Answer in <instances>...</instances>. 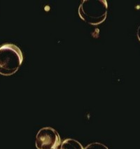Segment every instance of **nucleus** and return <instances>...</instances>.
Returning <instances> with one entry per match:
<instances>
[{"label": "nucleus", "instance_id": "obj_1", "mask_svg": "<svg viewBox=\"0 0 140 149\" xmlns=\"http://www.w3.org/2000/svg\"><path fill=\"white\" fill-rule=\"evenodd\" d=\"M108 4L106 0H84L78 9L79 17L92 25H98L106 20Z\"/></svg>", "mask_w": 140, "mask_h": 149}, {"label": "nucleus", "instance_id": "obj_2", "mask_svg": "<svg viewBox=\"0 0 140 149\" xmlns=\"http://www.w3.org/2000/svg\"><path fill=\"white\" fill-rule=\"evenodd\" d=\"M23 61L20 48L13 44L0 46V74L11 76L18 70Z\"/></svg>", "mask_w": 140, "mask_h": 149}, {"label": "nucleus", "instance_id": "obj_3", "mask_svg": "<svg viewBox=\"0 0 140 149\" xmlns=\"http://www.w3.org/2000/svg\"><path fill=\"white\" fill-rule=\"evenodd\" d=\"M37 149H54L60 144V135L55 130L46 127L37 132L35 140Z\"/></svg>", "mask_w": 140, "mask_h": 149}, {"label": "nucleus", "instance_id": "obj_4", "mask_svg": "<svg viewBox=\"0 0 140 149\" xmlns=\"http://www.w3.org/2000/svg\"><path fill=\"white\" fill-rule=\"evenodd\" d=\"M58 149H84L80 142L73 139H67L58 146Z\"/></svg>", "mask_w": 140, "mask_h": 149}, {"label": "nucleus", "instance_id": "obj_5", "mask_svg": "<svg viewBox=\"0 0 140 149\" xmlns=\"http://www.w3.org/2000/svg\"><path fill=\"white\" fill-rule=\"evenodd\" d=\"M84 149H109L108 147L103 143H99V142H95V143H90L84 148Z\"/></svg>", "mask_w": 140, "mask_h": 149}, {"label": "nucleus", "instance_id": "obj_6", "mask_svg": "<svg viewBox=\"0 0 140 149\" xmlns=\"http://www.w3.org/2000/svg\"><path fill=\"white\" fill-rule=\"evenodd\" d=\"M137 36L138 39H139V41H140V25H139V27H138L137 30Z\"/></svg>", "mask_w": 140, "mask_h": 149}, {"label": "nucleus", "instance_id": "obj_7", "mask_svg": "<svg viewBox=\"0 0 140 149\" xmlns=\"http://www.w3.org/2000/svg\"><path fill=\"white\" fill-rule=\"evenodd\" d=\"M54 149H58V148H54Z\"/></svg>", "mask_w": 140, "mask_h": 149}]
</instances>
